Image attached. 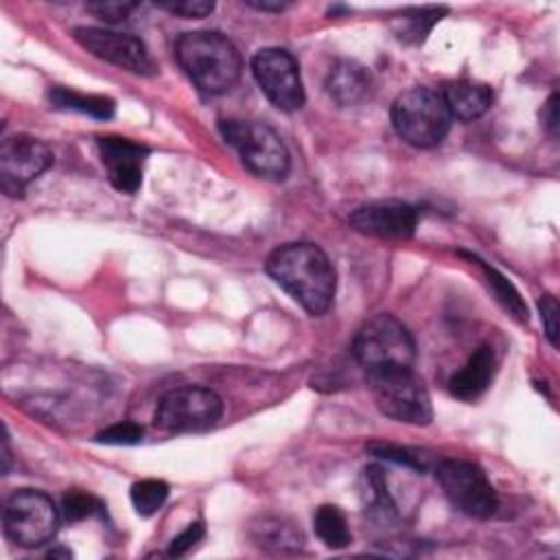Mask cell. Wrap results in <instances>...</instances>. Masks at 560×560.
<instances>
[{
	"label": "cell",
	"mask_w": 560,
	"mask_h": 560,
	"mask_svg": "<svg viewBox=\"0 0 560 560\" xmlns=\"http://www.w3.org/2000/svg\"><path fill=\"white\" fill-rule=\"evenodd\" d=\"M265 267L276 284H280L306 313L324 315L330 308L337 273L326 252L315 243H284L269 254Z\"/></svg>",
	"instance_id": "cell-1"
},
{
	"label": "cell",
	"mask_w": 560,
	"mask_h": 560,
	"mask_svg": "<svg viewBox=\"0 0 560 560\" xmlns=\"http://www.w3.org/2000/svg\"><path fill=\"white\" fill-rule=\"evenodd\" d=\"M175 57L192 83L208 94L232 90L243 72L238 48L217 31L182 33L175 42Z\"/></svg>",
	"instance_id": "cell-2"
},
{
	"label": "cell",
	"mask_w": 560,
	"mask_h": 560,
	"mask_svg": "<svg viewBox=\"0 0 560 560\" xmlns=\"http://www.w3.org/2000/svg\"><path fill=\"white\" fill-rule=\"evenodd\" d=\"M451 118L442 92L427 85L409 88L392 103L396 133L418 149L440 144L451 129Z\"/></svg>",
	"instance_id": "cell-3"
},
{
	"label": "cell",
	"mask_w": 560,
	"mask_h": 560,
	"mask_svg": "<svg viewBox=\"0 0 560 560\" xmlns=\"http://www.w3.org/2000/svg\"><path fill=\"white\" fill-rule=\"evenodd\" d=\"M352 354L365 372L409 370L416 363V341L400 319L378 313L359 328Z\"/></svg>",
	"instance_id": "cell-4"
},
{
	"label": "cell",
	"mask_w": 560,
	"mask_h": 560,
	"mask_svg": "<svg viewBox=\"0 0 560 560\" xmlns=\"http://www.w3.org/2000/svg\"><path fill=\"white\" fill-rule=\"evenodd\" d=\"M223 140L236 149L245 168L262 179H284L291 166L282 138L265 122L228 118L219 122Z\"/></svg>",
	"instance_id": "cell-5"
},
{
	"label": "cell",
	"mask_w": 560,
	"mask_h": 560,
	"mask_svg": "<svg viewBox=\"0 0 560 560\" xmlns=\"http://www.w3.org/2000/svg\"><path fill=\"white\" fill-rule=\"evenodd\" d=\"M368 387L381 413L405 424H429L433 420L431 396L424 383L409 370L365 372Z\"/></svg>",
	"instance_id": "cell-6"
},
{
	"label": "cell",
	"mask_w": 560,
	"mask_h": 560,
	"mask_svg": "<svg viewBox=\"0 0 560 560\" xmlns=\"http://www.w3.org/2000/svg\"><path fill=\"white\" fill-rule=\"evenodd\" d=\"M4 534L20 547H39L48 542L59 529V510L42 490H15L2 512Z\"/></svg>",
	"instance_id": "cell-7"
},
{
	"label": "cell",
	"mask_w": 560,
	"mask_h": 560,
	"mask_svg": "<svg viewBox=\"0 0 560 560\" xmlns=\"http://www.w3.org/2000/svg\"><path fill=\"white\" fill-rule=\"evenodd\" d=\"M435 479L459 512L472 518H488L499 508V497L486 472L466 459H442L435 464Z\"/></svg>",
	"instance_id": "cell-8"
},
{
	"label": "cell",
	"mask_w": 560,
	"mask_h": 560,
	"mask_svg": "<svg viewBox=\"0 0 560 560\" xmlns=\"http://www.w3.org/2000/svg\"><path fill=\"white\" fill-rule=\"evenodd\" d=\"M223 400L201 385H184L166 392L155 409V424L164 431H203L219 422Z\"/></svg>",
	"instance_id": "cell-9"
},
{
	"label": "cell",
	"mask_w": 560,
	"mask_h": 560,
	"mask_svg": "<svg viewBox=\"0 0 560 560\" xmlns=\"http://www.w3.org/2000/svg\"><path fill=\"white\" fill-rule=\"evenodd\" d=\"M252 74L273 107L295 112L304 105V85L295 57L284 48H260L252 57Z\"/></svg>",
	"instance_id": "cell-10"
},
{
	"label": "cell",
	"mask_w": 560,
	"mask_h": 560,
	"mask_svg": "<svg viewBox=\"0 0 560 560\" xmlns=\"http://www.w3.org/2000/svg\"><path fill=\"white\" fill-rule=\"evenodd\" d=\"M74 39L81 48L92 52L94 57L114 63L133 74H155L158 66L144 46L142 39L129 33H118L109 28L96 26H79L74 28Z\"/></svg>",
	"instance_id": "cell-11"
},
{
	"label": "cell",
	"mask_w": 560,
	"mask_h": 560,
	"mask_svg": "<svg viewBox=\"0 0 560 560\" xmlns=\"http://www.w3.org/2000/svg\"><path fill=\"white\" fill-rule=\"evenodd\" d=\"M52 164V151L46 142L15 133L0 147V186L7 195L18 197L24 188Z\"/></svg>",
	"instance_id": "cell-12"
},
{
	"label": "cell",
	"mask_w": 560,
	"mask_h": 560,
	"mask_svg": "<svg viewBox=\"0 0 560 560\" xmlns=\"http://www.w3.org/2000/svg\"><path fill=\"white\" fill-rule=\"evenodd\" d=\"M352 230L374 238L402 241L413 236L418 225V212L413 206L398 199L370 201L352 210L348 217Z\"/></svg>",
	"instance_id": "cell-13"
},
{
	"label": "cell",
	"mask_w": 560,
	"mask_h": 560,
	"mask_svg": "<svg viewBox=\"0 0 560 560\" xmlns=\"http://www.w3.org/2000/svg\"><path fill=\"white\" fill-rule=\"evenodd\" d=\"M98 153L107 168L112 186L120 192H136L142 184V164L149 155V149L131 138L122 136H103L98 138Z\"/></svg>",
	"instance_id": "cell-14"
},
{
	"label": "cell",
	"mask_w": 560,
	"mask_h": 560,
	"mask_svg": "<svg viewBox=\"0 0 560 560\" xmlns=\"http://www.w3.org/2000/svg\"><path fill=\"white\" fill-rule=\"evenodd\" d=\"M497 370V359L490 346H479L468 361L464 363V368L459 372H455L448 381V392L459 398V400H477L492 383Z\"/></svg>",
	"instance_id": "cell-15"
},
{
	"label": "cell",
	"mask_w": 560,
	"mask_h": 560,
	"mask_svg": "<svg viewBox=\"0 0 560 560\" xmlns=\"http://www.w3.org/2000/svg\"><path fill=\"white\" fill-rule=\"evenodd\" d=\"M370 88H372V77L368 68L350 59L337 61L326 79V92L341 107L357 105L359 101H363Z\"/></svg>",
	"instance_id": "cell-16"
},
{
	"label": "cell",
	"mask_w": 560,
	"mask_h": 560,
	"mask_svg": "<svg viewBox=\"0 0 560 560\" xmlns=\"http://www.w3.org/2000/svg\"><path fill=\"white\" fill-rule=\"evenodd\" d=\"M446 107L453 118L457 120H477L483 116L492 105V90L486 83L479 81H453L442 92Z\"/></svg>",
	"instance_id": "cell-17"
},
{
	"label": "cell",
	"mask_w": 560,
	"mask_h": 560,
	"mask_svg": "<svg viewBox=\"0 0 560 560\" xmlns=\"http://www.w3.org/2000/svg\"><path fill=\"white\" fill-rule=\"evenodd\" d=\"M249 536L258 547L273 551H298L304 545L302 529L282 516H260L252 521Z\"/></svg>",
	"instance_id": "cell-18"
},
{
	"label": "cell",
	"mask_w": 560,
	"mask_h": 560,
	"mask_svg": "<svg viewBox=\"0 0 560 560\" xmlns=\"http://www.w3.org/2000/svg\"><path fill=\"white\" fill-rule=\"evenodd\" d=\"M446 13L444 7H422V9H405L398 13L389 26L394 35L405 44H420L427 39L431 28L442 20Z\"/></svg>",
	"instance_id": "cell-19"
},
{
	"label": "cell",
	"mask_w": 560,
	"mask_h": 560,
	"mask_svg": "<svg viewBox=\"0 0 560 560\" xmlns=\"http://www.w3.org/2000/svg\"><path fill=\"white\" fill-rule=\"evenodd\" d=\"M50 103L57 109H70V112H79V114H88L92 118H101L107 120L114 116V101L109 96H101V94H81L68 88H52L48 92Z\"/></svg>",
	"instance_id": "cell-20"
},
{
	"label": "cell",
	"mask_w": 560,
	"mask_h": 560,
	"mask_svg": "<svg viewBox=\"0 0 560 560\" xmlns=\"http://www.w3.org/2000/svg\"><path fill=\"white\" fill-rule=\"evenodd\" d=\"M361 494L365 508L381 518H392L396 514V503L387 490V475L383 466L372 464L361 475Z\"/></svg>",
	"instance_id": "cell-21"
},
{
	"label": "cell",
	"mask_w": 560,
	"mask_h": 560,
	"mask_svg": "<svg viewBox=\"0 0 560 560\" xmlns=\"http://www.w3.org/2000/svg\"><path fill=\"white\" fill-rule=\"evenodd\" d=\"M313 529L317 538L330 549H343L352 542V534L346 514L330 503H324L313 514Z\"/></svg>",
	"instance_id": "cell-22"
},
{
	"label": "cell",
	"mask_w": 560,
	"mask_h": 560,
	"mask_svg": "<svg viewBox=\"0 0 560 560\" xmlns=\"http://www.w3.org/2000/svg\"><path fill=\"white\" fill-rule=\"evenodd\" d=\"M462 256H466L468 260H475L477 265H479V269L483 271V276H486V282H488V287L492 289V293H494V298H497V302L516 319V322H527V317H529V313H527V306H525V302L521 300V295H518V291L514 289V284L501 273V271H497L494 267H490V265H486L483 260H479L477 256H472V254H466V252H459Z\"/></svg>",
	"instance_id": "cell-23"
},
{
	"label": "cell",
	"mask_w": 560,
	"mask_h": 560,
	"mask_svg": "<svg viewBox=\"0 0 560 560\" xmlns=\"http://www.w3.org/2000/svg\"><path fill=\"white\" fill-rule=\"evenodd\" d=\"M368 451L374 457H381L385 462H394L413 470H429L433 464L431 453L422 451V448H413V446H400V444H392V442H370Z\"/></svg>",
	"instance_id": "cell-24"
},
{
	"label": "cell",
	"mask_w": 560,
	"mask_h": 560,
	"mask_svg": "<svg viewBox=\"0 0 560 560\" xmlns=\"http://www.w3.org/2000/svg\"><path fill=\"white\" fill-rule=\"evenodd\" d=\"M168 486L162 479H140L131 486V503L140 516H153L166 501Z\"/></svg>",
	"instance_id": "cell-25"
},
{
	"label": "cell",
	"mask_w": 560,
	"mask_h": 560,
	"mask_svg": "<svg viewBox=\"0 0 560 560\" xmlns=\"http://www.w3.org/2000/svg\"><path fill=\"white\" fill-rule=\"evenodd\" d=\"M61 514L66 521L77 523L90 516H103L105 514V505L90 492L83 490H70L63 494L61 501Z\"/></svg>",
	"instance_id": "cell-26"
},
{
	"label": "cell",
	"mask_w": 560,
	"mask_h": 560,
	"mask_svg": "<svg viewBox=\"0 0 560 560\" xmlns=\"http://www.w3.org/2000/svg\"><path fill=\"white\" fill-rule=\"evenodd\" d=\"M144 435V429L136 422H118V424H112L107 429H103L98 435H96V442L101 444H114V446H131V444H138Z\"/></svg>",
	"instance_id": "cell-27"
},
{
	"label": "cell",
	"mask_w": 560,
	"mask_h": 560,
	"mask_svg": "<svg viewBox=\"0 0 560 560\" xmlns=\"http://www.w3.org/2000/svg\"><path fill=\"white\" fill-rule=\"evenodd\" d=\"M155 7L182 18H206L214 11V2L210 0H168V2H155Z\"/></svg>",
	"instance_id": "cell-28"
},
{
	"label": "cell",
	"mask_w": 560,
	"mask_h": 560,
	"mask_svg": "<svg viewBox=\"0 0 560 560\" xmlns=\"http://www.w3.org/2000/svg\"><path fill=\"white\" fill-rule=\"evenodd\" d=\"M94 18L103 20V22H125L129 20L131 11L138 9V2H90L85 7Z\"/></svg>",
	"instance_id": "cell-29"
},
{
	"label": "cell",
	"mask_w": 560,
	"mask_h": 560,
	"mask_svg": "<svg viewBox=\"0 0 560 560\" xmlns=\"http://www.w3.org/2000/svg\"><path fill=\"white\" fill-rule=\"evenodd\" d=\"M206 536L203 523H190L182 534H177L168 545V556H184L188 553L201 538Z\"/></svg>",
	"instance_id": "cell-30"
},
{
	"label": "cell",
	"mask_w": 560,
	"mask_h": 560,
	"mask_svg": "<svg viewBox=\"0 0 560 560\" xmlns=\"http://www.w3.org/2000/svg\"><path fill=\"white\" fill-rule=\"evenodd\" d=\"M538 308H540L545 335H547L549 343L553 348H558V302H556V298L553 295H542L538 300Z\"/></svg>",
	"instance_id": "cell-31"
},
{
	"label": "cell",
	"mask_w": 560,
	"mask_h": 560,
	"mask_svg": "<svg viewBox=\"0 0 560 560\" xmlns=\"http://www.w3.org/2000/svg\"><path fill=\"white\" fill-rule=\"evenodd\" d=\"M540 118H542V125L545 129L551 133V136H558V94L553 92L547 103L542 105V112H540Z\"/></svg>",
	"instance_id": "cell-32"
},
{
	"label": "cell",
	"mask_w": 560,
	"mask_h": 560,
	"mask_svg": "<svg viewBox=\"0 0 560 560\" xmlns=\"http://www.w3.org/2000/svg\"><path fill=\"white\" fill-rule=\"evenodd\" d=\"M245 4L258 11H282L289 7V2H280V0H245Z\"/></svg>",
	"instance_id": "cell-33"
},
{
	"label": "cell",
	"mask_w": 560,
	"mask_h": 560,
	"mask_svg": "<svg viewBox=\"0 0 560 560\" xmlns=\"http://www.w3.org/2000/svg\"><path fill=\"white\" fill-rule=\"evenodd\" d=\"M72 558V551H68V549H50L48 551V558Z\"/></svg>",
	"instance_id": "cell-34"
}]
</instances>
